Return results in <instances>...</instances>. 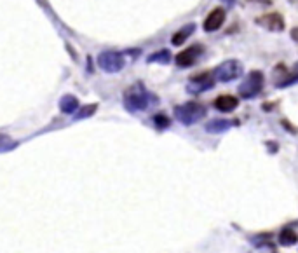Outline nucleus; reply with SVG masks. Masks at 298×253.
Here are the masks:
<instances>
[{
  "instance_id": "4468645a",
  "label": "nucleus",
  "mask_w": 298,
  "mask_h": 253,
  "mask_svg": "<svg viewBox=\"0 0 298 253\" xmlns=\"http://www.w3.org/2000/svg\"><path fill=\"white\" fill-rule=\"evenodd\" d=\"M297 241H298V236L293 229H284V231L281 232V236H279V243H281V245H286V246L295 245Z\"/></svg>"
},
{
  "instance_id": "9d476101",
  "label": "nucleus",
  "mask_w": 298,
  "mask_h": 253,
  "mask_svg": "<svg viewBox=\"0 0 298 253\" xmlns=\"http://www.w3.org/2000/svg\"><path fill=\"white\" fill-rule=\"evenodd\" d=\"M237 106H239V100H237L236 96H232V94H221V96H218V98L215 100V108L223 112V114L234 112Z\"/></svg>"
},
{
  "instance_id": "f3484780",
  "label": "nucleus",
  "mask_w": 298,
  "mask_h": 253,
  "mask_svg": "<svg viewBox=\"0 0 298 253\" xmlns=\"http://www.w3.org/2000/svg\"><path fill=\"white\" fill-rule=\"evenodd\" d=\"M291 37H293L295 42H298V28H293V30H291Z\"/></svg>"
},
{
  "instance_id": "f03ea898",
  "label": "nucleus",
  "mask_w": 298,
  "mask_h": 253,
  "mask_svg": "<svg viewBox=\"0 0 298 253\" xmlns=\"http://www.w3.org/2000/svg\"><path fill=\"white\" fill-rule=\"evenodd\" d=\"M242 72H244V66L239 60H227L213 70V75L220 82H232L241 77Z\"/></svg>"
},
{
  "instance_id": "a211bd4d",
  "label": "nucleus",
  "mask_w": 298,
  "mask_h": 253,
  "mask_svg": "<svg viewBox=\"0 0 298 253\" xmlns=\"http://www.w3.org/2000/svg\"><path fill=\"white\" fill-rule=\"evenodd\" d=\"M221 2H225V4H234V0H221Z\"/></svg>"
},
{
  "instance_id": "9b49d317",
  "label": "nucleus",
  "mask_w": 298,
  "mask_h": 253,
  "mask_svg": "<svg viewBox=\"0 0 298 253\" xmlns=\"http://www.w3.org/2000/svg\"><path fill=\"white\" fill-rule=\"evenodd\" d=\"M196 32V23H188V25H183L181 26L178 32L175 33L171 37V44L173 45H181V44H185V41H187L192 33Z\"/></svg>"
},
{
  "instance_id": "6e6552de",
  "label": "nucleus",
  "mask_w": 298,
  "mask_h": 253,
  "mask_svg": "<svg viewBox=\"0 0 298 253\" xmlns=\"http://www.w3.org/2000/svg\"><path fill=\"white\" fill-rule=\"evenodd\" d=\"M225 18H227V13H225V9L221 7H215L211 13L206 16L204 20V32H217V30L221 28V25L225 23Z\"/></svg>"
},
{
  "instance_id": "39448f33",
  "label": "nucleus",
  "mask_w": 298,
  "mask_h": 253,
  "mask_svg": "<svg viewBox=\"0 0 298 253\" xmlns=\"http://www.w3.org/2000/svg\"><path fill=\"white\" fill-rule=\"evenodd\" d=\"M98 65L99 68L108 72V74H115V72H120L124 68L126 60L117 51H103L98 56Z\"/></svg>"
},
{
  "instance_id": "ddd939ff",
  "label": "nucleus",
  "mask_w": 298,
  "mask_h": 253,
  "mask_svg": "<svg viewBox=\"0 0 298 253\" xmlns=\"http://www.w3.org/2000/svg\"><path fill=\"white\" fill-rule=\"evenodd\" d=\"M171 62V53L168 49L157 51V53L150 54L148 56V63H160V65H166V63Z\"/></svg>"
},
{
  "instance_id": "2eb2a0df",
  "label": "nucleus",
  "mask_w": 298,
  "mask_h": 253,
  "mask_svg": "<svg viewBox=\"0 0 298 253\" xmlns=\"http://www.w3.org/2000/svg\"><path fill=\"white\" fill-rule=\"evenodd\" d=\"M60 106H61V110L65 112V114H72V112L79 106V102H77V98H74V96H65V98L61 100V103H60Z\"/></svg>"
},
{
  "instance_id": "423d86ee",
  "label": "nucleus",
  "mask_w": 298,
  "mask_h": 253,
  "mask_svg": "<svg viewBox=\"0 0 298 253\" xmlns=\"http://www.w3.org/2000/svg\"><path fill=\"white\" fill-rule=\"evenodd\" d=\"M215 86V75L213 74H200L196 75L188 81L187 84V91L192 94H200L204 91H209L211 87Z\"/></svg>"
},
{
  "instance_id": "7ed1b4c3",
  "label": "nucleus",
  "mask_w": 298,
  "mask_h": 253,
  "mask_svg": "<svg viewBox=\"0 0 298 253\" xmlns=\"http://www.w3.org/2000/svg\"><path fill=\"white\" fill-rule=\"evenodd\" d=\"M124 105L129 112H141L147 110L150 105V94L141 87H131L124 96Z\"/></svg>"
},
{
  "instance_id": "1a4fd4ad",
  "label": "nucleus",
  "mask_w": 298,
  "mask_h": 253,
  "mask_svg": "<svg viewBox=\"0 0 298 253\" xmlns=\"http://www.w3.org/2000/svg\"><path fill=\"white\" fill-rule=\"evenodd\" d=\"M257 21L261 26H265L267 30H270V32H282V30H284V20H282L278 13L263 14V16L258 18Z\"/></svg>"
},
{
  "instance_id": "0eeeda50",
  "label": "nucleus",
  "mask_w": 298,
  "mask_h": 253,
  "mask_svg": "<svg viewBox=\"0 0 298 253\" xmlns=\"http://www.w3.org/2000/svg\"><path fill=\"white\" fill-rule=\"evenodd\" d=\"M200 54H202V45H190V47H187L185 51L176 54L175 62H176V65L181 66V68H187V66L196 65Z\"/></svg>"
},
{
  "instance_id": "f257e3e1",
  "label": "nucleus",
  "mask_w": 298,
  "mask_h": 253,
  "mask_svg": "<svg viewBox=\"0 0 298 253\" xmlns=\"http://www.w3.org/2000/svg\"><path fill=\"white\" fill-rule=\"evenodd\" d=\"M175 117L180 121L183 126H194L206 117V106L197 102H187L183 105H178L175 108Z\"/></svg>"
},
{
  "instance_id": "20e7f679",
  "label": "nucleus",
  "mask_w": 298,
  "mask_h": 253,
  "mask_svg": "<svg viewBox=\"0 0 298 253\" xmlns=\"http://www.w3.org/2000/svg\"><path fill=\"white\" fill-rule=\"evenodd\" d=\"M263 81H265V77H263L260 70L249 72L244 81L241 82V86H239V93H241L242 98H253V96H257L261 91V87H263Z\"/></svg>"
},
{
  "instance_id": "6ab92c4d",
  "label": "nucleus",
  "mask_w": 298,
  "mask_h": 253,
  "mask_svg": "<svg viewBox=\"0 0 298 253\" xmlns=\"http://www.w3.org/2000/svg\"><path fill=\"white\" fill-rule=\"evenodd\" d=\"M295 70H297V79H298V63L295 65Z\"/></svg>"
},
{
  "instance_id": "f8f14e48",
  "label": "nucleus",
  "mask_w": 298,
  "mask_h": 253,
  "mask_svg": "<svg viewBox=\"0 0 298 253\" xmlns=\"http://www.w3.org/2000/svg\"><path fill=\"white\" fill-rule=\"evenodd\" d=\"M232 124L229 121H225V119H213L206 124V131L208 133H225V131H229Z\"/></svg>"
},
{
  "instance_id": "dca6fc26",
  "label": "nucleus",
  "mask_w": 298,
  "mask_h": 253,
  "mask_svg": "<svg viewBox=\"0 0 298 253\" xmlns=\"http://www.w3.org/2000/svg\"><path fill=\"white\" fill-rule=\"evenodd\" d=\"M154 123H156V126L159 127V129H166V127L169 126V117L168 115H164V114H157L156 117H154Z\"/></svg>"
}]
</instances>
